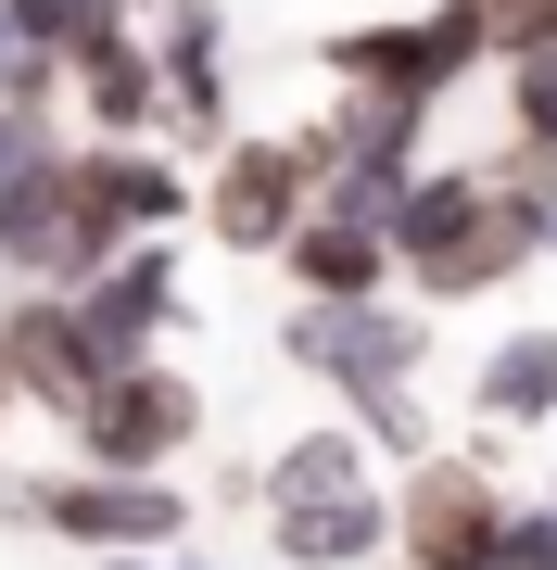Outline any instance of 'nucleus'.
Segmentation results:
<instances>
[{"label":"nucleus","mask_w":557,"mask_h":570,"mask_svg":"<svg viewBox=\"0 0 557 570\" xmlns=\"http://www.w3.org/2000/svg\"><path fill=\"white\" fill-rule=\"evenodd\" d=\"M469 419L495 431V444L507 431H557V330H507V343L469 367Z\"/></svg>","instance_id":"nucleus-15"},{"label":"nucleus","mask_w":557,"mask_h":570,"mask_svg":"<svg viewBox=\"0 0 557 570\" xmlns=\"http://www.w3.org/2000/svg\"><path fill=\"white\" fill-rule=\"evenodd\" d=\"M0 26H26V39L63 63V26H77V0H0Z\"/></svg>","instance_id":"nucleus-21"},{"label":"nucleus","mask_w":557,"mask_h":570,"mask_svg":"<svg viewBox=\"0 0 557 570\" xmlns=\"http://www.w3.org/2000/svg\"><path fill=\"white\" fill-rule=\"evenodd\" d=\"M305 216H317V165L291 153V127H241V140L203 165V216H190V228H203L216 254H253V266H267V254H291Z\"/></svg>","instance_id":"nucleus-6"},{"label":"nucleus","mask_w":557,"mask_h":570,"mask_svg":"<svg viewBox=\"0 0 557 570\" xmlns=\"http://www.w3.org/2000/svg\"><path fill=\"white\" fill-rule=\"evenodd\" d=\"M279 279H291V305H392V242L380 228H342V216H305Z\"/></svg>","instance_id":"nucleus-14"},{"label":"nucleus","mask_w":557,"mask_h":570,"mask_svg":"<svg viewBox=\"0 0 557 570\" xmlns=\"http://www.w3.org/2000/svg\"><path fill=\"white\" fill-rule=\"evenodd\" d=\"M469 26H481V51H495V63L557 51V0H469Z\"/></svg>","instance_id":"nucleus-18"},{"label":"nucleus","mask_w":557,"mask_h":570,"mask_svg":"<svg viewBox=\"0 0 557 570\" xmlns=\"http://www.w3.org/2000/svg\"><path fill=\"white\" fill-rule=\"evenodd\" d=\"M102 381L115 367H102V343H89V317L63 305V292H0V393H13V406L77 431Z\"/></svg>","instance_id":"nucleus-9"},{"label":"nucleus","mask_w":557,"mask_h":570,"mask_svg":"<svg viewBox=\"0 0 557 570\" xmlns=\"http://www.w3.org/2000/svg\"><path fill=\"white\" fill-rule=\"evenodd\" d=\"M279 570H392V482L368 494H317V508H267Z\"/></svg>","instance_id":"nucleus-13"},{"label":"nucleus","mask_w":557,"mask_h":570,"mask_svg":"<svg viewBox=\"0 0 557 570\" xmlns=\"http://www.w3.org/2000/svg\"><path fill=\"white\" fill-rule=\"evenodd\" d=\"M392 279L418 292V305H481V292H507L519 266L545 254V178L519 153L495 165H418V190L392 204Z\"/></svg>","instance_id":"nucleus-1"},{"label":"nucleus","mask_w":557,"mask_h":570,"mask_svg":"<svg viewBox=\"0 0 557 570\" xmlns=\"http://www.w3.org/2000/svg\"><path fill=\"white\" fill-rule=\"evenodd\" d=\"M63 178H77V204L102 216L115 242H178V228L203 216V178H178L166 140H77Z\"/></svg>","instance_id":"nucleus-10"},{"label":"nucleus","mask_w":557,"mask_h":570,"mask_svg":"<svg viewBox=\"0 0 557 570\" xmlns=\"http://www.w3.org/2000/svg\"><path fill=\"white\" fill-rule=\"evenodd\" d=\"M330 77L355 89V102H406V115H444V89L456 77H481V26H469V0H431V13H392V26H342L330 51Z\"/></svg>","instance_id":"nucleus-4"},{"label":"nucleus","mask_w":557,"mask_h":570,"mask_svg":"<svg viewBox=\"0 0 557 570\" xmlns=\"http://www.w3.org/2000/svg\"><path fill=\"white\" fill-rule=\"evenodd\" d=\"M39 532H63V546H89V558H178L190 546V494L178 482H102V469H51V482H26L13 494Z\"/></svg>","instance_id":"nucleus-7"},{"label":"nucleus","mask_w":557,"mask_h":570,"mask_svg":"<svg viewBox=\"0 0 557 570\" xmlns=\"http://www.w3.org/2000/svg\"><path fill=\"white\" fill-rule=\"evenodd\" d=\"M115 570H228V558H190V546H178V558H115Z\"/></svg>","instance_id":"nucleus-22"},{"label":"nucleus","mask_w":557,"mask_h":570,"mask_svg":"<svg viewBox=\"0 0 557 570\" xmlns=\"http://www.w3.org/2000/svg\"><path fill=\"white\" fill-rule=\"evenodd\" d=\"M368 482H380V456L330 419V431H291V444L253 469V508H317V494H368Z\"/></svg>","instance_id":"nucleus-16"},{"label":"nucleus","mask_w":557,"mask_h":570,"mask_svg":"<svg viewBox=\"0 0 557 570\" xmlns=\"http://www.w3.org/2000/svg\"><path fill=\"white\" fill-rule=\"evenodd\" d=\"M545 494H557V482H545Z\"/></svg>","instance_id":"nucleus-25"},{"label":"nucleus","mask_w":557,"mask_h":570,"mask_svg":"<svg viewBox=\"0 0 557 570\" xmlns=\"http://www.w3.org/2000/svg\"><path fill=\"white\" fill-rule=\"evenodd\" d=\"M63 153H77V140H63ZM115 254H127V242L77 204V178H63V165H39V178L0 190V279H13V292H63V305H77Z\"/></svg>","instance_id":"nucleus-8"},{"label":"nucleus","mask_w":557,"mask_h":570,"mask_svg":"<svg viewBox=\"0 0 557 570\" xmlns=\"http://www.w3.org/2000/svg\"><path fill=\"white\" fill-rule=\"evenodd\" d=\"M152 77H166V153H228L241 127H228V26L216 0H178L166 26H152Z\"/></svg>","instance_id":"nucleus-12"},{"label":"nucleus","mask_w":557,"mask_h":570,"mask_svg":"<svg viewBox=\"0 0 557 570\" xmlns=\"http://www.w3.org/2000/svg\"><path fill=\"white\" fill-rule=\"evenodd\" d=\"M0 431H13V393H0Z\"/></svg>","instance_id":"nucleus-24"},{"label":"nucleus","mask_w":557,"mask_h":570,"mask_svg":"<svg viewBox=\"0 0 557 570\" xmlns=\"http://www.w3.org/2000/svg\"><path fill=\"white\" fill-rule=\"evenodd\" d=\"M115 13H127V26H140V39H152V26H166V13H178V0H115Z\"/></svg>","instance_id":"nucleus-23"},{"label":"nucleus","mask_w":557,"mask_h":570,"mask_svg":"<svg viewBox=\"0 0 557 570\" xmlns=\"http://www.w3.org/2000/svg\"><path fill=\"white\" fill-rule=\"evenodd\" d=\"M495 570H557V494H507V532H495Z\"/></svg>","instance_id":"nucleus-19"},{"label":"nucleus","mask_w":557,"mask_h":570,"mask_svg":"<svg viewBox=\"0 0 557 570\" xmlns=\"http://www.w3.org/2000/svg\"><path fill=\"white\" fill-rule=\"evenodd\" d=\"M39 165H63V115H0V190L39 178Z\"/></svg>","instance_id":"nucleus-20"},{"label":"nucleus","mask_w":557,"mask_h":570,"mask_svg":"<svg viewBox=\"0 0 557 570\" xmlns=\"http://www.w3.org/2000/svg\"><path fill=\"white\" fill-rule=\"evenodd\" d=\"M495 532H507L495 431H469L392 482V570H495Z\"/></svg>","instance_id":"nucleus-2"},{"label":"nucleus","mask_w":557,"mask_h":570,"mask_svg":"<svg viewBox=\"0 0 557 570\" xmlns=\"http://www.w3.org/2000/svg\"><path fill=\"white\" fill-rule=\"evenodd\" d=\"M89 343H102V367H152L166 355V330H190V279H178V242H127L102 279L77 292Z\"/></svg>","instance_id":"nucleus-11"},{"label":"nucleus","mask_w":557,"mask_h":570,"mask_svg":"<svg viewBox=\"0 0 557 570\" xmlns=\"http://www.w3.org/2000/svg\"><path fill=\"white\" fill-rule=\"evenodd\" d=\"M63 444H77L63 469H102V482H178V456L203 444V381L166 367V355H152V367H115Z\"/></svg>","instance_id":"nucleus-3"},{"label":"nucleus","mask_w":557,"mask_h":570,"mask_svg":"<svg viewBox=\"0 0 557 570\" xmlns=\"http://www.w3.org/2000/svg\"><path fill=\"white\" fill-rule=\"evenodd\" d=\"M279 355L305 367L317 393H342V419H355V406H380V393H418L431 330H418V305H291Z\"/></svg>","instance_id":"nucleus-5"},{"label":"nucleus","mask_w":557,"mask_h":570,"mask_svg":"<svg viewBox=\"0 0 557 570\" xmlns=\"http://www.w3.org/2000/svg\"><path fill=\"white\" fill-rule=\"evenodd\" d=\"M507 153L533 165V178H557V51L507 63Z\"/></svg>","instance_id":"nucleus-17"}]
</instances>
